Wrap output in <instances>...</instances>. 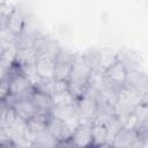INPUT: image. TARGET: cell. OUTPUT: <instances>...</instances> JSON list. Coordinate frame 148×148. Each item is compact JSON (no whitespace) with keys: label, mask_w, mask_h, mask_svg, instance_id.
<instances>
[{"label":"cell","mask_w":148,"mask_h":148,"mask_svg":"<svg viewBox=\"0 0 148 148\" xmlns=\"http://www.w3.org/2000/svg\"><path fill=\"white\" fill-rule=\"evenodd\" d=\"M94 120L80 118L79 125L74 128L72 133V142L76 147H89L92 146V135H91V126Z\"/></svg>","instance_id":"cell-1"},{"label":"cell","mask_w":148,"mask_h":148,"mask_svg":"<svg viewBox=\"0 0 148 148\" xmlns=\"http://www.w3.org/2000/svg\"><path fill=\"white\" fill-rule=\"evenodd\" d=\"M127 73H128L127 68L119 60L113 62L109 68H106L104 71V75H105L109 84H111L112 87L118 88V89H120L121 87H124L126 84Z\"/></svg>","instance_id":"cell-2"},{"label":"cell","mask_w":148,"mask_h":148,"mask_svg":"<svg viewBox=\"0 0 148 148\" xmlns=\"http://www.w3.org/2000/svg\"><path fill=\"white\" fill-rule=\"evenodd\" d=\"M25 23H27V16L23 14V12L20 8L15 7V9L8 16H2L1 28H7L13 35L17 36L23 32Z\"/></svg>","instance_id":"cell-3"},{"label":"cell","mask_w":148,"mask_h":148,"mask_svg":"<svg viewBox=\"0 0 148 148\" xmlns=\"http://www.w3.org/2000/svg\"><path fill=\"white\" fill-rule=\"evenodd\" d=\"M77 106H79V113L80 118H86L94 120L97 114V102L96 97L84 94L81 98L77 99Z\"/></svg>","instance_id":"cell-4"},{"label":"cell","mask_w":148,"mask_h":148,"mask_svg":"<svg viewBox=\"0 0 148 148\" xmlns=\"http://www.w3.org/2000/svg\"><path fill=\"white\" fill-rule=\"evenodd\" d=\"M54 69H56V58L46 54H42L38 57L36 62L37 74L45 80L54 79Z\"/></svg>","instance_id":"cell-5"},{"label":"cell","mask_w":148,"mask_h":148,"mask_svg":"<svg viewBox=\"0 0 148 148\" xmlns=\"http://www.w3.org/2000/svg\"><path fill=\"white\" fill-rule=\"evenodd\" d=\"M117 60L123 62L125 65V67L127 68V71L140 69V67L142 65V59L139 56V53H136L133 50H128V49H123V50L118 51Z\"/></svg>","instance_id":"cell-6"},{"label":"cell","mask_w":148,"mask_h":148,"mask_svg":"<svg viewBox=\"0 0 148 148\" xmlns=\"http://www.w3.org/2000/svg\"><path fill=\"white\" fill-rule=\"evenodd\" d=\"M139 139L136 128L121 127V130L117 133L112 146L114 147H134V143Z\"/></svg>","instance_id":"cell-7"},{"label":"cell","mask_w":148,"mask_h":148,"mask_svg":"<svg viewBox=\"0 0 148 148\" xmlns=\"http://www.w3.org/2000/svg\"><path fill=\"white\" fill-rule=\"evenodd\" d=\"M13 108H14L16 114L24 120H29L30 118H32L34 116L39 113L37 108L35 106V104L32 103V101L30 98H22V99L16 101L13 104Z\"/></svg>","instance_id":"cell-8"},{"label":"cell","mask_w":148,"mask_h":148,"mask_svg":"<svg viewBox=\"0 0 148 148\" xmlns=\"http://www.w3.org/2000/svg\"><path fill=\"white\" fill-rule=\"evenodd\" d=\"M30 99L32 101V103L35 104V106L37 108L39 113H51V110L54 106L52 97L50 95L44 94L42 91H38L36 89L32 92Z\"/></svg>","instance_id":"cell-9"},{"label":"cell","mask_w":148,"mask_h":148,"mask_svg":"<svg viewBox=\"0 0 148 148\" xmlns=\"http://www.w3.org/2000/svg\"><path fill=\"white\" fill-rule=\"evenodd\" d=\"M39 53L37 49L34 47H28V49H18L14 59V62L17 64L18 66H25V65H36L38 60Z\"/></svg>","instance_id":"cell-10"},{"label":"cell","mask_w":148,"mask_h":148,"mask_svg":"<svg viewBox=\"0 0 148 148\" xmlns=\"http://www.w3.org/2000/svg\"><path fill=\"white\" fill-rule=\"evenodd\" d=\"M92 146H108V130L102 123L94 121L91 126Z\"/></svg>","instance_id":"cell-11"},{"label":"cell","mask_w":148,"mask_h":148,"mask_svg":"<svg viewBox=\"0 0 148 148\" xmlns=\"http://www.w3.org/2000/svg\"><path fill=\"white\" fill-rule=\"evenodd\" d=\"M72 62H56L54 79L57 80H69L72 72Z\"/></svg>","instance_id":"cell-12"},{"label":"cell","mask_w":148,"mask_h":148,"mask_svg":"<svg viewBox=\"0 0 148 148\" xmlns=\"http://www.w3.org/2000/svg\"><path fill=\"white\" fill-rule=\"evenodd\" d=\"M68 90H69V82L67 80L53 79V81H52V95L59 94V92H65Z\"/></svg>","instance_id":"cell-13"},{"label":"cell","mask_w":148,"mask_h":148,"mask_svg":"<svg viewBox=\"0 0 148 148\" xmlns=\"http://www.w3.org/2000/svg\"><path fill=\"white\" fill-rule=\"evenodd\" d=\"M9 95V76L7 74L1 75V84H0V98L5 99Z\"/></svg>","instance_id":"cell-14"}]
</instances>
